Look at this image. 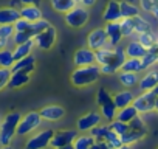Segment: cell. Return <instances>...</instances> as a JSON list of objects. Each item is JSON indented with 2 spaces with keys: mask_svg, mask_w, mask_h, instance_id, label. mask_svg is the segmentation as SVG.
<instances>
[{
  "mask_svg": "<svg viewBox=\"0 0 158 149\" xmlns=\"http://www.w3.org/2000/svg\"><path fill=\"white\" fill-rule=\"evenodd\" d=\"M99 76H101L99 65L93 64V65H85V67H76L70 76V81L73 87L81 89V87L95 84L99 79Z\"/></svg>",
  "mask_w": 158,
  "mask_h": 149,
  "instance_id": "cell-1",
  "label": "cell"
},
{
  "mask_svg": "<svg viewBox=\"0 0 158 149\" xmlns=\"http://www.w3.org/2000/svg\"><path fill=\"white\" fill-rule=\"evenodd\" d=\"M20 120H22V113L10 112L0 121V144L2 146H10L13 138L17 135V126Z\"/></svg>",
  "mask_w": 158,
  "mask_h": 149,
  "instance_id": "cell-2",
  "label": "cell"
},
{
  "mask_svg": "<svg viewBox=\"0 0 158 149\" xmlns=\"http://www.w3.org/2000/svg\"><path fill=\"white\" fill-rule=\"evenodd\" d=\"M127 59L124 48L119 45L115 48H101L96 50V64L98 65H112L118 70H121L124 61Z\"/></svg>",
  "mask_w": 158,
  "mask_h": 149,
  "instance_id": "cell-3",
  "label": "cell"
},
{
  "mask_svg": "<svg viewBox=\"0 0 158 149\" xmlns=\"http://www.w3.org/2000/svg\"><path fill=\"white\" fill-rule=\"evenodd\" d=\"M90 19V11L85 6L81 5H76L73 10H70L68 13L64 14V20L70 28H82L87 25Z\"/></svg>",
  "mask_w": 158,
  "mask_h": 149,
  "instance_id": "cell-4",
  "label": "cell"
},
{
  "mask_svg": "<svg viewBox=\"0 0 158 149\" xmlns=\"http://www.w3.org/2000/svg\"><path fill=\"white\" fill-rule=\"evenodd\" d=\"M42 117H40V113L37 112V110H31V112H27L23 117H22V120H20V123H19V126H17V135L19 137H25V135H30L31 132H34L40 124H42Z\"/></svg>",
  "mask_w": 158,
  "mask_h": 149,
  "instance_id": "cell-5",
  "label": "cell"
},
{
  "mask_svg": "<svg viewBox=\"0 0 158 149\" xmlns=\"http://www.w3.org/2000/svg\"><path fill=\"white\" fill-rule=\"evenodd\" d=\"M155 103H156V95L153 92H141L133 100V106L139 115L155 112Z\"/></svg>",
  "mask_w": 158,
  "mask_h": 149,
  "instance_id": "cell-6",
  "label": "cell"
},
{
  "mask_svg": "<svg viewBox=\"0 0 158 149\" xmlns=\"http://www.w3.org/2000/svg\"><path fill=\"white\" fill-rule=\"evenodd\" d=\"M53 135H54V130L44 129V130L34 134L33 137H30L28 141H27V144H25V147L27 149H45V147L50 146Z\"/></svg>",
  "mask_w": 158,
  "mask_h": 149,
  "instance_id": "cell-7",
  "label": "cell"
},
{
  "mask_svg": "<svg viewBox=\"0 0 158 149\" xmlns=\"http://www.w3.org/2000/svg\"><path fill=\"white\" fill-rule=\"evenodd\" d=\"M101 123H102V117H101L99 112H87V113H84L82 117L77 118V121H76V129H77L79 132L85 134V132H90L93 127H96V126L101 124Z\"/></svg>",
  "mask_w": 158,
  "mask_h": 149,
  "instance_id": "cell-8",
  "label": "cell"
},
{
  "mask_svg": "<svg viewBox=\"0 0 158 149\" xmlns=\"http://www.w3.org/2000/svg\"><path fill=\"white\" fill-rule=\"evenodd\" d=\"M104 30L107 33V44L104 48H115L121 44L124 39L123 31H121V23L119 22H107L104 25Z\"/></svg>",
  "mask_w": 158,
  "mask_h": 149,
  "instance_id": "cell-9",
  "label": "cell"
},
{
  "mask_svg": "<svg viewBox=\"0 0 158 149\" xmlns=\"http://www.w3.org/2000/svg\"><path fill=\"white\" fill-rule=\"evenodd\" d=\"M73 62L76 67H85V65H93L96 64V51L90 50L89 47H81L77 48L73 54Z\"/></svg>",
  "mask_w": 158,
  "mask_h": 149,
  "instance_id": "cell-10",
  "label": "cell"
},
{
  "mask_svg": "<svg viewBox=\"0 0 158 149\" xmlns=\"http://www.w3.org/2000/svg\"><path fill=\"white\" fill-rule=\"evenodd\" d=\"M56 40H57V31L53 25L48 30H45L44 33H40L34 37V44L40 50H51L54 47Z\"/></svg>",
  "mask_w": 158,
  "mask_h": 149,
  "instance_id": "cell-11",
  "label": "cell"
},
{
  "mask_svg": "<svg viewBox=\"0 0 158 149\" xmlns=\"http://www.w3.org/2000/svg\"><path fill=\"white\" fill-rule=\"evenodd\" d=\"M106 44H107V33H106L104 27L95 28L87 34V47L90 50H95V51L101 50V48L106 47Z\"/></svg>",
  "mask_w": 158,
  "mask_h": 149,
  "instance_id": "cell-12",
  "label": "cell"
},
{
  "mask_svg": "<svg viewBox=\"0 0 158 149\" xmlns=\"http://www.w3.org/2000/svg\"><path fill=\"white\" fill-rule=\"evenodd\" d=\"M77 137V132L73 130V129H65V130H57L54 132L53 138H51V143L50 146L54 149V147H62V146H68V144H73L74 138Z\"/></svg>",
  "mask_w": 158,
  "mask_h": 149,
  "instance_id": "cell-13",
  "label": "cell"
},
{
  "mask_svg": "<svg viewBox=\"0 0 158 149\" xmlns=\"http://www.w3.org/2000/svg\"><path fill=\"white\" fill-rule=\"evenodd\" d=\"M158 86V70H146L138 81V87L141 92H152Z\"/></svg>",
  "mask_w": 158,
  "mask_h": 149,
  "instance_id": "cell-14",
  "label": "cell"
},
{
  "mask_svg": "<svg viewBox=\"0 0 158 149\" xmlns=\"http://www.w3.org/2000/svg\"><path fill=\"white\" fill-rule=\"evenodd\" d=\"M102 19L104 22H119L123 19L121 16V5L118 0H109L106 8H104V13H102Z\"/></svg>",
  "mask_w": 158,
  "mask_h": 149,
  "instance_id": "cell-15",
  "label": "cell"
},
{
  "mask_svg": "<svg viewBox=\"0 0 158 149\" xmlns=\"http://www.w3.org/2000/svg\"><path fill=\"white\" fill-rule=\"evenodd\" d=\"M42 120L45 121H59L65 117V109L62 106H57V104H50V106H45L39 110Z\"/></svg>",
  "mask_w": 158,
  "mask_h": 149,
  "instance_id": "cell-16",
  "label": "cell"
},
{
  "mask_svg": "<svg viewBox=\"0 0 158 149\" xmlns=\"http://www.w3.org/2000/svg\"><path fill=\"white\" fill-rule=\"evenodd\" d=\"M126 56L127 57H133V59H143L147 54V48L144 45L139 44V40H129V44L124 47Z\"/></svg>",
  "mask_w": 158,
  "mask_h": 149,
  "instance_id": "cell-17",
  "label": "cell"
},
{
  "mask_svg": "<svg viewBox=\"0 0 158 149\" xmlns=\"http://www.w3.org/2000/svg\"><path fill=\"white\" fill-rule=\"evenodd\" d=\"M20 19V11L11 6L0 8V25H14Z\"/></svg>",
  "mask_w": 158,
  "mask_h": 149,
  "instance_id": "cell-18",
  "label": "cell"
},
{
  "mask_svg": "<svg viewBox=\"0 0 158 149\" xmlns=\"http://www.w3.org/2000/svg\"><path fill=\"white\" fill-rule=\"evenodd\" d=\"M36 68V59L33 54L27 56V57H22L19 61L14 62V65L11 67V71H25V73H33Z\"/></svg>",
  "mask_w": 158,
  "mask_h": 149,
  "instance_id": "cell-19",
  "label": "cell"
},
{
  "mask_svg": "<svg viewBox=\"0 0 158 149\" xmlns=\"http://www.w3.org/2000/svg\"><path fill=\"white\" fill-rule=\"evenodd\" d=\"M133 100H135V95H133V92H130V90H119V92H116L115 95H113V103H115V106L118 107V110L119 109H124V107H127V106H130V104H133Z\"/></svg>",
  "mask_w": 158,
  "mask_h": 149,
  "instance_id": "cell-20",
  "label": "cell"
},
{
  "mask_svg": "<svg viewBox=\"0 0 158 149\" xmlns=\"http://www.w3.org/2000/svg\"><path fill=\"white\" fill-rule=\"evenodd\" d=\"M19 11H20V17L28 20V22H31V23L39 20V19H42V11H40V8L37 5H23Z\"/></svg>",
  "mask_w": 158,
  "mask_h": 149,
  "instance_id": "cell-21",
  "label": "cell"
},
{
  "mask_svg": "<svg viewBox=\"0 0 158 149\" xmlns=\"http://www.w3.org/2000/svg\"><path fill=\"white\" fill-rule=\"evenodd\" d=\"M30 79H31L30 73H25V71H11V78H10L8 87L10 89H20V87L27 86L30 83Z\"/></svg>",
  "mask_w": 158,
  "mask_h": 149,
  "instance_id": "cell-22",
  "label": "cell"
},
{
  "mask_svg": "<svg viewBox=\"0 0 158 149\" xmlns=\"http://www.w3.org/2000/svg\"><path fill=\"white\" fill-rule=\"evenodd\" d=\"M144 137H147V130H135V129H129L126 134L121 135V141L123 144H135L138 141H141Z\"/></svg>",
  "mask_w": 158,
  "mask_h": 149,
  "instance_id": "cell-23",
  "label": "cell"
},
{
  "mask_svg": "<svg viewBox=\"0 0 158 149\" xmlns=\"http://www.w3.org/2000/svg\"><path fill=\"white\" fill-rule=\"evenodd\" d=\"M34 47H36L34 39H31V40H28V42H25V44H20V45H14V48H13L14 59H16V61H19V59H22V57L30 56V54H31V51L34 50Z\"/></svg>",
  "mask_w": 158,
  "mask_h": 149,
  "instance_id": "cell-24",
  "label": "cell"
},
{
  "mask_svg": "<svg viewBox=\"0 0 158 149\" xmlns=\"http://www.w3.org/2000/svg\"><path fill=\"white\" fill-rule=\"evenodd\" d=\"M96 143L95 137H92L89 132L77 135L73 141V149H92V146Z\"/></svg>",
  "mask_w": 158,
  "mask_h": 149,
  "instance_id": "cell-25",
  "label": "cell"
},
{
  "mask_svg": "<svg viewBox=\"0 0 158 149\" xmlns=\"http://www.w3.org/2000/svg\"><path fill=\"white\" fill-rule=\"evenodd\" d=\"M119 5H121V16H123V19H133V17L139 16V13H141L139 6H136L135 3L127 2V0L119 2Z\"/></svg>",
  "mask_w": 158,
  "mask_h": 149,
  "instance_id": "cell-26",
  "label": "cell"
},
{
  "mask_svg": "<svg viewBox=\"0 0 158 149\" xmlns=\"http://www.w3.org/2000/svg\"><path fill=\"white\" fill-rule=\"evenodd\" d=\"M138 115H139V113H138V110L135 109V106L130 104V106H127V107L118 110V113H116V120L121 121V123H127V124H129V123H130L132 120H135Z\"/></svg>",
  "mask_w": 158,
  "mask_h": 149,
  "instance_id": "cell-27",
  "label": "cell"
},
{
  "mask_svg": "<svg viewBox=\"0 0 158 149\" xmlns=\"http://www.w3.org/2000/svg\"><path fill=\"white\" fill-rule=\"evenodd\" d=\"M116 74H118V79H119L121 86H124V87H133V86L138 84V81H139L138 73H132V71H123V70H119Z\"/></svg>",
  "mask_w": 158,
  "mask_h": 149,
  "instance_id": "cell-28",
  "label": "cell"
},
{
  "mask_svg": "<svg viewBox=\"0 0 158 149\" xmlns=\"http://www.w3.org/2000/svg\"><path fill=\"white\" fill-rule=\"evenodd\" d=\"M99 113H101L102 120H106L107 123L115 121V120H116V113H118V107L115 106L113 100H112V101H109L107 104L101 106V112H99Z\"/></svg>",
  "mask_w": 158,
  "mask_h": 149,
  "instance_id": "cell-29",
  "label": "cell"
},
{
  "mask_svg": "<svg viewBox=\"0 0 158 149\" xmlns=\"http://www.w3.org/2000/svg\"><path fill=\"white\" fill-rule=\"evenodd\" d=\"M14 33H16L14 25H0V47L6 48L10 40L13 39Z\"/></svg>",
  "mask_w": 158,
  "mask_h": 149,
  "instance_id": "cell-30",
  "label": "cell"
},
{
  "mask_svg": "<svg viewBox=\"0 0 158 149\" xmlns=\"http://www.w3.org/2000/svg\"><path fill=\"white\" fill-rule=\"evenodd\" d=\"M16 59H14V53L11 48H0V67L2 68H10L14 65Z\"/></svg>",
  "mask_w": 158,
  "mask_h": 149,
  "instance_id": "cell-31",
  "label": "cell"
},
{
  "mask_svg": "<svg viewBox=\"0 0 158 149\" xmlns=\"http://www.w3.org/2000/svg\"><path fill=\"white\" fill-rule=\"evenodd\" d=\"M50 2H51V8L56 13H64V14L77 5L74 0H50Z\"/></svg>",
  "mask_w": 158,
  "mask_h": 149,
  "instance_id": "cell-32",
  "label": "cell"
},
{
  "mask_svg": "<svg viewBox=\"0 0 158 149\" xmlns=\"http://www.w3.org/2000/svg\"><path fill=\"white\" fill-rule=\"evenodd\" d=\"M123 71H132V73H141L143 70V61L141 59H133V57H127L121 67Z\"/></svg>",
  "mask_w": 158,
  "mask_h": 149,
  "instance_id": "cell-33",
  "label": "cell"
},
{
  "mask_svg": "<svg viewBox=\"0 0 158 149\" xmlns=\"http://www.w3.org/2000/svg\"><path fill=\"white\" fill-rule=\"evenodd\" d=\"M138 40H139V44H141V45H144V47L149 50L150 47H153V45L158 42V36L150 30V31H146V33L138 34Z\"/></svg>",
  "mask_w": 158,
  "mask_h": 149,
  "instance_id": "cell-34",
  "label": "cell"
},
{
  "mask_svg": "<svg viewBox=\"0 0 158 149\" xmlns=\"http://www.w3.org/2000/svg\"><path fill=\"white\" fill-rule=\"evenodd\" d=\"M50 27H51V23H50L48 20H45V19H39V20H36V22L31 23V30H30V33H31V36H33V39H34L37 34L44 33V31L48 30Z\"/></svg>",
  "mask_w": 158,
  "mask_h": 149,
  "instance_id": "cell-35",
  "label": "cell"
},
{
  "mask_svg": "<svg viewBox=\"0 0 158 149\" xmlns=\"http://www.w3.org/2000/svg\"><path fill=\"white\" fill-rule=\"evenodd\" d=\"M133 25H135V34H141V33H146V31L152 30V25L144 17H141V14L133 17Z\"/></svg>",
  "mask_w": 158,
  "mask_h": 149,
  "instance_id": "cell-36",
  "label": "cell"
},
{
  "mask_svg": "<svg viewBox=\"0 0 158 149\" xmlns=\"http://www.w3.org/2000/svg\"><path fill=\"white\" fill-rule=\"evenodd\" d=\"M109 130H110V126H109V123H107V124H98V126L93 127L89 134H90L92 137H95L96 141H104V137L107 135Z\"/></svg>",
  "mask_w": 158,
  "mask_h": 149,
  "instance_id": "cell-37",
  "label": "cell"
},
{
  "mask_svg": "<svg viewBox=\"0 0 158 149\" xmlns=\"http://www.w3.org/2000/svg\"><path fill=\"white\" fill-rule=\"evenodd\" d=\"M104 141H106V143L109 144V147H112V149H118V147L123 146L121 137H119L118 134H115L113 130H109V132H107V135L104 137Z\"/></svg>",
  "mask_w": 158,
  "mask_h": 149,
  "instance_id": "cell-38",
  "label": "cell"
},
{
  "mask_svg": "<svg viewBox=\"0 0 158 149\" xmlns=\"http://www.w3.org/2000/svg\"><path fill=\"white\" fill-rule=\"evenodd\" d=\"M121 31L124 37H132L135 34V25H133V19H121Z\"/></svg>",
  "mask_w": 158,
  "mask_h": 149,
  "instance_id": "cell-39",
  "label": "cell"
},
{
  "mask_svg": "<svg viewBox=\"0 0 158 149\" xmlns=\"http://www.w3.org/2000/svg\"><path fill=\"white\" fill-rule=\"evenodd\" d=\"M113 100V95L109 92V90H106L104 87H101L99 90H98V93H96V104L101 107V106H104V104H107L109 101H112Z\"/></svg>",
  "mask_w": 158,
  "mask_h": 149,
  "instance_id": "cell-40",
  "label": "cell"
},
{
  "mask_svg": "<svg viewBox=\"0 0 158 149\" xmlns=\"http://www.w3.org/2000/svg\"><path fill=\"white\" fill-rule=\"evenodd\" d=\"M109 126H110V130H113V132L118 134L119 137L129 130V124H127V123H121V121H118V120L109 123Z\"/></svg>",
  "mask_w": 158,
  "mask_h": 149,
  "instance_id": "cell-41",
  "label": "cell"
},
{
  "mask_svg": "<svg viewBox=\"0 0 158 149\" xmlns=\"http://www.w3.org/2000/svg\"><path fill=\"white\" fill-rule=\"evenodd\" d=\"M14 30H16V33H30V30H31V22H28V20H25V19H19L16 23H14ZM31 34V33H30Z\"/></svg>",
  "mask_w": 158,
  "mask_h": 149,
  "instance_id": "cell-42",
  "label": "cell"
},
{
  "mask_svg": "<svg viewBox=\"0 0 158 149\" xmlns=\"http://www.w3.org/2000/svg\"><path fill=\"white\" fill-rule=\"evenodd\" d=\"M10 78H11V70L0 67V90L5 89V87H8Z\"/></svg>",
  "mask_w": 158,
  "mask_h": 149,
  "instance_id": "cell-43",
  "label": "cell"
},
{
  "mask_svg": "<svg viewBox=\"0 0 158 149\" xmlns=\"http://www.w3.org/2000/svg\"><path fill=\"white\" fill-rule=\"evenodd\" d=\"M31 39H33V36L30 33H14L11 40H13L14 45H20V44H25V42L31 40Z\"/></svg>",
  "mask_w": 158,
  "mask_h": 149,
  "instance_id": "cell-44",
  "label": "cell"
},
{
  "mask_svg": "<svg viewBox=\"0 0 158 149\" xmlns=\"http://www.w3.org/2000/svg\"><path fill=\"white\" fill-rule=\"evenodd\" d=\"M138 2H139V8H141L143 11L150 13L152 8L158 3V0H138Z\"/></svg>",
  "mask_w": 158,
  "mask_h": 149,
  "instance_id": "cell-45",
  "label": "cell"
},
{
  "mask_svg": "<svg viewBox=\"0 0 158 149\" xmlns=\"http://www.w3.org/2000/svg\"><path fill=\"white\" fill-rule=\"evenodd\" d=\"M141 61H143V70H144V71H146V70H150L153 65H156V64H155V59H153L152 54H149V53H147Z\"/></svg>",
  "mask_w": 158,
  "mask_h": 149,
  "instance_id": "cell-46",
  "label": "cell"
},
{
  "mask_svg": "<svg viewBox=\"0 0 158 149\" xmlns=\"http://www.w3.org/2000/svg\"><path fill=\"white\" fill-rule=\"evenodd\" d=\"M99 70H101V74H116L119 70L112 67V65H99Z\"/></svg>",
  "mask_w": 158,
  "mask_h": 149,
  "instance_id": "cell-47",
  "label": "cell"
},
{
  "mask_svg": "<svg viewBox=\"0 0 158 149\" xmlns=\"http://www.w3.org/2000/svg\"><path fill=\"white\" fill-rule=\"evenodd\" d=\"M147 53H149V54H152V57L155 59V64L158 65V42H156L153 47H150V48L147 50Z\"/></svg>",
  "mask_w": 158,
  "mask_h": 149,
  "instance_id": "cell-48",
  "label": "cell"
},
{
  "mask_svg": "<svg viewBox=\"0 0 158 149\" xmlns=\"http://www.w3.org/2000/svg\"><path fill=\"white\" fill-rule=\"evenodd\" d=\"M92 149H112V147H109V144H107L106 141H96V143L92 146Z\"/></svg>",
  "mask_w": 158,
  "mask_h": 149,
  "instance_id": "cell-49",
  "label": "cell"
},
{
  "mask_svg": "<svg viewBox=\"0 0 158 149\" xmlns=\"http://www.w3.org/2000/svg\"><path fill=\"white\" fill-rule=\"evenodd\" d=\"M96 3V0H82L81 2V6H85V8H92L93 5Z\"/></svg>",
  "mask_w": 158,
  "mask_h": 149,
  "instance_id": "cell-50",
  "label": "cell"
},
{
  "mask_svg": "<svg viewBox=\"0 0 158 149\" xmlns=\"http://www.w3.org/2000/svg\"><path fill=\"white\" fill-rule=\"evenodd\" d=\"M20 3L22 5H37L39 6L40 0H20Z\"/></svg>",
  "mask_w": 158,
  "mask_h": 149,
  "instance_id": "cell-51",
  "label": "cell"
},
{
  "mask_svg": "<svg viewBox=\"0 0 158 149\" xmlns=\"http://www.w3.org/2000/svg\"><path fill=\"white\" fill-rule=\"evenodd\" d=\"M150 14H152L153 17H156V19H158V3H156V5H155V6L152 8V11H150Z\"/></svg>",
  "mask_w": 158,
  "mask_h": 149,
  "instance_id": "cell-52",
  "label": "cell"
},
{
  "mask_svg": "<svg viewBox=\"0 0 158 149\" xmlns=\"http://www.w3.org/2000/svg\"><path fill=\"white\" fill-rule=\"evenodd\" d=\"M54 149H73V144H68V146H62V147H54Z\"/></svg>",
  "mask_w": 158,
  "mask_h": 149,
  "instance_id": "cell-53",
  "label": "cell"
},
{
  "mask_svg": "<svg viewBox=\"0 0 158 149\" xmlns=\"http://www.w3.org/2000/svg\"><path fill=\"white\" fill-rule=\"evenodd\" d=\"M118 149H132V146H129V144H123V146L118 147Z\"/></svg>",
  "mask_w": 158,
  "mask_h": 149,
  "instance_id": "cell-54",
  "label": "cell"
},
{
  "mask_svg": "<svg viewBox=\"0 0 158 149\" xmlns=\"http://www.w3.org/2000/svg\"><path fill=\"white\" fill-rule=\"evenodd\" d=\"M152 92H153V93H155V95H156V96H158V86H156V87H155V89H153V90H152Z\"/></svg>",
  "mask_w": 158,
  "mask_h": 149,
  "instance_id": "cell-55",
  "label": "cell"
},
{
  "mask_svg": "<svg viewBox=\"0 0 158 149\" xmlns=\"http://www.w3.org/2000/svg\"><path fill=\"white\" fill-rule=\"evenodd\" d=\"M155 112H158V96H156V103H155Z\"/></svg>",
  "mask_w": 158,
  "mask_h": 149,
  "instance_id": "cell-56",
  "label": "cell"
},
{
  "mask_svg": "<svg viewBox=\"0 0 158 149\" xmlns=\"http://www.w3.org/2000/svg\"><path fill=\"white\" fill-rule=\"evenodd\" d=\"M2 149H13L11 146H2Z\"/></svg>",
  "mask_w": 158,
  "mask_h": 149,
  "instance_id": "cell-57",
  "label": "cell"
},
{
  "mask_svg": "<svg viewBox=\"0 0 158 149\" xmlns=\"http://www.w3.org/2000/svg\"><path fill=\"white\" fill-rule=\"evenodd\" d=\"M74 2H76L77 5H81V2H82V0H74Z\"/></svg>",
  "mask_w": 158,
  "mask_h": 149,
  "instance_id": "cell-58",
  "label": "cell"
},
{
  "mask_svg": "<svg viewBox=\"0 0 158 149\" xmlns=\"http://www.w3.org/2000/svg\"><path fill=\"white\" fill-rule=\"evenodd\" d=\"M127 2H130V3H135V0H127Z\"/></svg>",
  "mask_w": 158,
  "mask_h": 149,
  "instance_id": "cell-59",
  "label": "cell"
},
{
  "mask_svg": "<svg viewBox=\"0 0 158 149\" xmlns=\"http://www.w3.org/2000/svg\"><path fill=\"white\" fill-rule=\"evenodd\" d=\"M0 48H2V47H0Z\"/></svg>",
  "mask_w": 158,
  "mask_h": 149,
  "instance_id": "cell-60",
  "label": "cell"
},
{
  "mask_svg": "<svg viewBox=\"0 0 158 149\" xmlns=\"http://www.w3.org/2000/svg\"><path fill=\"white\" fill-rule=\"evenodd\" d=\"M25 149H27V147H25Z\"/></svg>",
  "mask_w": 158,
  "mask_h": 149,
  "instance_id": "cell-61",
  "label": "cell"
}]
</instances>
